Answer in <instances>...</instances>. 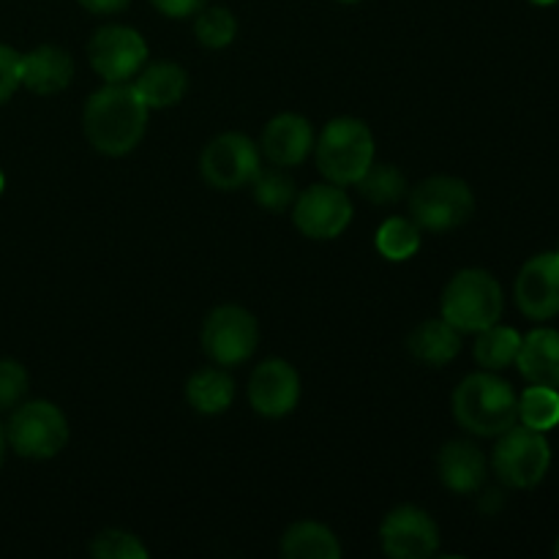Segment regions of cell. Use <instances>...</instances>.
Instances as JSON below:
<instances>
[{"mask_svg": "<svg viewBox=\"0 0 559 559\" xmlns=\"http://www.w3.org/2000/svg\"><path fill=\"white\" fill-rule=\"evenodd\" d=\"M147 104L129 82H104L82 109V131L93 151L104 156H126L147 131Z\"/></svg>", "mask_w": 559, "mask_h": 559, "instance_id": "obj_1", "label": "cell"}, {"mask_svg": "<svg viewBox=\"0 0 559 559\" xmlns=\"http://www.w3.org/2000/svg\"><path fill=\"white\" fill-rule=\"evenodd\" d=\"M519 420L535 431H551L559 426V391L546 385H530L519 396Z\"/></svg>", "mask_w": 559, "mask_h": 559, "instance_id": "obj_27", "label": "cell"}, {"mask_svg": "<svg viewBox=\"0 0 559 559\" xmlns=\"http://www.w3.org/2000/svg\"><path fill=\"white\" fill-rule=\"evenodd\" d=\"M380 546L393 559H426L440 551V527L418 506H399L382 519Z\"/></svg>", "mask_w": 559, "mask_h": 559, "instance_id": "obj_12", "label": "cell"}, {"mask_svg": "<svg viewBox=\"0 0 559 559\" xmlns=\"http://www.w3.org/2000/svg\"><path fill=\"white\" fill-rule=\"evenodd\" d=\"M5 189V178H3V173H0V191Z\"/></svg>", "mask_w": 559, "mask_h": 559, "instance_id": "obj_36", "label": "cell"}, {"mask_svg": "<svg viewBox=\"0 0 559 559\" xmlns=\"http://www.w3.org/2000/svg\"><path fill=\"white\" fill-rule=\"evenodd\" d=\"M186 402L200 415H222L235 402V380L224 366H207L186 380Z\"/></svg>", "mask_w": 559, "mask_h": 559, "instance_id": "obj_21", "label": "cell"}, {"mask_svg": "<svg viewBox=\"0 0 559 559\" xmlns=\"http://www.w3.org/2000/svg\"><path fill=\"white\" fill-rule=\"evenodd\" d=\"M407 349L415 360L426 366H448L462 353V333L440 320H424L407 336Z\"/></svg>", "mask_w": 559, "mask_h": 559, "instance_id": "obj_20", "label": "cell"}, {"mask_svg": "<svg viewBox=\"0 0 559 559\" xmlns=\"http://www.w3.org/2000/svg\"><path fill=\"white\" fill-rule=\"evenodd\" d=\"M314 153L328 183L355 186L374 164V134L358 118H333L314 140Z\"/></svg>", "mask_w": 559, "mask_h": 559, "instance_id": "obj_4", "label": "cell"}, {"mask_svg": "<svg viewBox=\"0 0 559 559\" xmlns=\"http://www.w3.org/2000/svg\"><path fill=\"white\" fill-rule=\"evenodd\" d=\"M453 418L475 437H500L519 424V396L495 371H475L453 391Z\"/></svg>", "mask_w": 559, "mask_h": 559, "instance_id": "obj_2", "label": "cell"}, {"mask_svg": "<svg viewBox=\"0 0 559 559\" xmlns=\"http://www.w3.org/2000/svg\"><path fill=\"white\" fill-rule=\"evenodd\" d=\"M353 222V200L344 186L317 183L293 202V224L311 240H333Z\"/></svg>", "mask_w": 559, "mask_h": 559, "instance_id": "obj_11", "label": "cell"}, {"mask_svg": "<svg viewBox=\"0 0 559 559\" xmlns=\"http://www.w3.org/2000/svg\"><path fill=\"white\" fill-rule=\"evenodd\" d=\"M338 3H360V0H338Z\"/></svg>", "mask_w": 559, "mask_h": 559, "instance_id": "obj_37", "label": "cell"}, {"mask_svg": "<svg viewBox=\"0 0 559 559\" xmlns=\"http://www.w3.org/2000/svg\"><path fill=\"white\" fill-rule=\"evenodd\" d=\"M475 213L473 189L453 175H431L409 191V218L426 233H451Z\"/></svg>", "mask_w": 559, "mask_h": 559, "instance_id": "obj_6", "label": "cell"}, {"mask_svg": "<svg viewBox=\"0 0 559 559\" xmlns=\"http://www.w3.org/2000/svg\"><path fill=\"white\" fill-rule=\"evenodd\" d=\"M557 254H559V249H557Z\"/></svg>", "mask_w": 559, "mask_h": 559, "instance_id": "obj_39", "label": "cell"}, {"mask_svg": "<svg viewBox=\"0 0 559 559\" xmlns=\"http://www.w3.org/2000/svg\"><path fill=\"white\" fill-rule=\"evenodd\" d=\"M516 366L530 385H546L559 391V331L535 328L522 336Z\"/></svg>", "mask_w": 559, "mask_h": 559, "instance_id": "obj_18", "label": "cell"}, {"mask_svg": "<svg viewBox=\"0 0 559 559\" xmlns=\"http://www.w3.org/2000/svg\"><path fill=\"white\" fill-rule=\"evenodd\" d=\"M31 377L25 366L14 358H0V415L11 413L16 404L25 402Z\"/></svg>", "mask_w": 559, "mask_h": 559, "instance_id": "obj_30", "label": "cell"}, {"mask_svg": "<svg viewBox=\"0 0 559 559\" xmlns=\"http://www.w3.org/2000/svg\"><path fill=\"white\" fill-rule=\"evenodd\" d=\"M300 402V374L284 358H267L251 371L249 404L262 418H284Z\"/></svg>", "mask_w": 559, "mask_h": 559, "instance_id": "obj_14", "label": "cell"}, {"mask_svg": "<svg viewBox=\"0 0 559 559\" xmlns=\"http://www.w3.org/2000/svg\"><path fill=\"white\" fill-rule=\"evenodd\" d=\"M260 145L262 156L276 167H298L314 151V129L304 115L282 112L267 120Z\"/></svg>", "mask_w": 559, "mask_h": 559, "instance_id": "obj_15", "label": "cell"}, {"mask_svg": "<svg viewBox=\"0 0 559 559\" xmlns=\"http://www.w3.org/2000/svg\"><path fill=\"white\" fill-rule=\"evenodd\" d=\"M202 349L216 366H240L257 353L260 325L249 309L235 304L216 306L202 322Z\"/></svg>", "mask_w": 559, "mask_h": 559, "instance_id": "obj_8", "label": "cell"}, {"mask_svg": "<svg viewBox=\"0 0 559 559\" xmlns=\"http://www.w3.org/2000/svg\"><path fill=\"white\" fill-rule=\"evenodd\" d=\"M502 306L506 298L500 282L484 267H464L453 273L440 300L442 320L451 322L459 333H480L500 322Z\"/></svg>", "mask_w": 559, "mask_h": 559, "instance_id": "obj_3", "label": "cell"}, {"mask_svg": "<svg viewBox=\"0 0 559 559\" xmlns=\"http://www.w3.org/2000/svg\"><path fill=\"white\" fill-rule=\"evenodd\" d=\"M282 555L287 559H338L342 544L331 527L320 522H295L282 538Z\"/></svg>", "mask_w": 559, "mask_h": 559, "instance_id": "obj_22", "label": "cell"}, {"mask_svg": "<svg viewBox=\"0 0 559 559\" xmlns=\"http://www.w3.org/2000/svg\"><path fill=\"white\" fill-rule=\"evenodd\" d=\"M5 448H9V440H5V426L0 424V467L5 462Z\"/></svg>", "mask_w": 559, "mask_h": 559, "instance_id": "obj_34", "label": "cell"}, {"mask_svg": "<svg viewBox=\"0 0 559 559\" xmlns=\"http://www.w3.org/2000/svg\"><path fill=\"white\" fill-rule=\"evenodd\" d=\"M194 36L202 47L224 49L238 36V20L227 5H205L194 20Z\"/></svg>", "mask_w": 559, "mask_h": 559, "instance_id": "obj_28", "label": "cell"}, {"mask_svg": "<svg viewBox=\"0 0 559 559\" xmlns=\"http://www.w3.org/2000/svg\"><path fill=\"white\" fill-rule=\"evenodd\" d=\"M513 298L530 320H551L559 314V254L544 251L527 260L513 284Z\"/></svg>", "mask_w": 559, "mask_h": 559, "instance_id": "obj_13", "label": "cell"}, {"mask_svg": "<svg viewBox=\"0 0 559 559\" xmlns=\"http://www.w3.org/2000/svg\"><path fill=\"white\" fill-rule=\"evenodd\" d=\"M76 3H80L82 9L91 11V14L109 16V14H120L131 0H76Z\"/></svg>", "mask_w": 559, "mask_h": 559, "instance_id": "obj_33", "label": "cell"}, {"mask_svg": "<svg viewBox=\"0 0 559 559\" xmlns=\"http://www.w3.org/2000/svg\"><path fill=\"white\" fill-rule=\"evenodd\" d=\"M251 191H254V200L271 213L287 211V207H293L295 197H298L293 175L287 173V167H276V164L262 167L257 173V178L251 180Z\"/></svg>", "mask_w": 559, "mask_h": 559, "instance_id": "obj_26", "label": "cell"}, {"mask_svg": "<svg viewBox=\"0 0 559 559\" xmlns=\"http://www.w3.org/2000/svg\"><path fill=\"white\" fill-rule=\"evenodd\" d=\"M22 85V55L9 44H0V107Z\"/></svg>", "mask_w": 559, "mask_h": 559, "instance_id": "obj_31", "label": "cell"}, {"mask_svg": "<svg viewBox=\"0 0 559 559\" xmlns=\"http://www.w3.org/2000/svg\"><path fill=\"white\" fill-rule=\"evenodd\" d=\"M420 235L424 229L407 216H391L380 224L374 235V246L385 260L404 262L413 260L420 249Z\"/></svg>", "mask_w": 559, "mask_h": 559, "instance_id": "obj_24", "label": "cell"}, {"mask_svg": "<svg viewBox=\"0 0 559 559\" xmlns=\"http://www.w3.org/2000/svg\"><path fill=\"white\" fill-rule=\"evenodd\" d=\"M74 80V58L69 49L41 44L22 55V85L36 96H55Z\"/></svg>", "mask_w": 559, "mask_h": 559, "instance_id": "obj_17", "label": "cell"}, {"mask_svg": "<svg viewBox=\"0 0 559 559\" xmlns=\"http://www.w3.org/2000/svg\"><path fill=\"white\" fill-rule=\"evenodd\" d=\"M87 60L104 82H129L147 63V44L134 27L104 25L87 41Z\"/></svg>", "mask_w": 559, "mask_h": 559, "instance_id": "obj_10", "label": "cell"}, {"mask_svg": "<svg viewBox=\"0 0 559 559\" xmlns=\"http://www.w3.org/2000/svg\"><path fill=\"white\" fill-rule=\"evenodd\" d=\"M533 3H535V5H555L557 0H533Z\"/></svg>", "mask_w": 559, "mask_h": 559, "instance_id": "obj_35", "label": "cell"}, {"mask_svg": "<svg viewBox=\"0 0 559 559\" xmlns=\"http://www.w3.org/2000/svg\"><path fill=\"white\" fill-rule=\"evenodd\" d=\"M262 169V151L251 136L240 131L213 136L200 156V173L207 186L218 191H235L251 186Z\"/></svg>", "mask_w": 559, "mask_h": 559, "instance_id": "obj_9", "label": "cell"}, {"mask_svg": "<svg viewBox=\"0 0 559 559\" xmlns=\"http://www.w3.org/2000/svg\"><path fill=\"white\" fill-rule=\"evenodd\" d=\"M91 555L96 559H147L151 551H147V546L142 544L134 533L112 527L102 530V533L91 540Z\"/></svg>", "mask_w": 559, "mask_h": 559, "instance_id": "obj_29", "label": "cell"}, {"mask_svg": "<svg viewBox=\"0 0 559 559\" xmlns=\"http://www.w3.org/2000/svg\"><path fill=\"white\" fill-rule=\"evenodd\" d=\"M5 440L9 448L22 459H55L69 442V418L58 404L47 399L22 402L11 409L5 424Z\"/></svg>", "mask_w": 559, "mask_h": 559, "instance_id": "obj_5", "label": "cell"}, {"mask_svg": "<svg viewBox=\"0 0 559 559\" xmlns=\"http://www.w3.org/2000/svg\"><path fill=\"white\" fill-rule=\"evenodd\" d=\"M358 191L374 205H396L404 194H407V180L396 164H371L364 175H360Z\"/></svg>", "mask_w": 559, "mask_h": 559, "instance_id": "obj_25", "label": "cell"}, {"mask_svg": "<svg viewBox=\"0 0 559 559\" xmlns=\"http://www.w3.org/2000/svg\"><path fill=\"white\" fill-rule=\"evenodd\" d=\"M437 473H440L442 486L453 495H475L484 489L489 464L475 442L451 440L442 445L440 456H437Z\"/></svg>", "mask_w": 559, "mask_h": 559, "instance_id": "obj_16", "label": "cell"}, {"mask_svg": "<svg viewBox=\"0 0 559 559\" xmlns=\"http://www.w3.org/2000/svg\"><path fill=\"white\" fill-rule=\"evenodd\" d=\"M131 85L136 87L147 109H167L183 102L186 91H189V74L183 66L173 63V60H158V63L142 66Z\"/></svg>", "mask_w": 559, "mask_h": 559, "instance_id": "obj_19", "label": "cell"}, {"mask_svg": "<svg viewBox=\"0 0 559 559\" xmlns=\"http://www.w3.org/2000/svg\"><path fill=\"white\" fill-rule=\"evenodd\" d=\"M551 467V445L546 431L530 426H511L502 431L491 453V469L511 489H533Z\"/></svg>", "mask_w": 559, "mask_h": 559, "instance_id": "obj_7", "label": "cell"}, {"mask_svg": "<svg viewBox=\"0 0 559 559\" xmlns=\"http://www.w3.org/2000/svg\"><path fill=\"white\" fill-rule=\"evenodd\" d=\"M151 3L158 14L169 16V20H189L205 9L207 0H151Z\"/></svg>", "mask_w": 559, "mask_h": 559, "instance_id": "obj_32", "label": "cell"}, {"mask_svg": "<svg viewBox=\"0 0 559 559\" xmlns=\"http://www.w3.org/2000/svg\"><path fill=\"white\" fill-rule=\"evenodd\" d=\"M475 347L473 355L478 360L480 369L486 371H502L511 364H516L519 347H522V333L516 328H508L495 322L486 331L475 333Z\"/></svg>", "mask_w": 559, "mask_h": 559, "instance_id": "obj_23", "label": "cell"}, {"mask_svg": "<svg viewBox=\"0 0 559 559\" xmlns=\"http://www.w3.org/2000/svg\"><path fill=\"white\" fill-rule=\"evenodd\" d=\"M555 557L559 559V540H557V546H555Z\"/></svg>", "mask_w": 559, "mask_h": 559, "instance_id": "obj_38", "label": "cell"}]
</instances>
